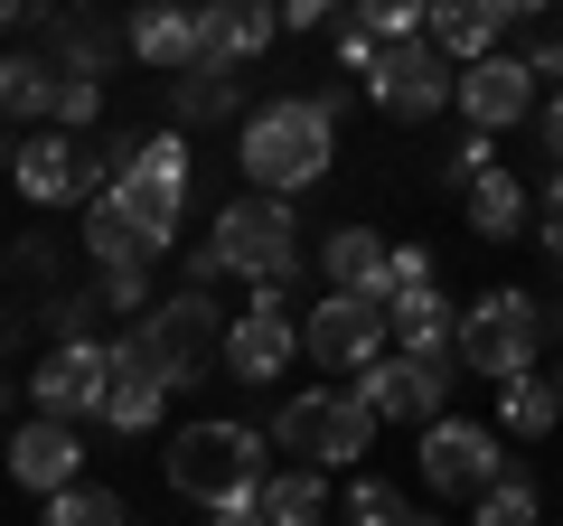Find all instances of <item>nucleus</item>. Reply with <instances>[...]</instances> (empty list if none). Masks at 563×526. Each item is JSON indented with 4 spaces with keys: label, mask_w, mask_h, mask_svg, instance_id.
Returning <instances> with one entry per match:
<instances>
[{
    "label": "nucleus",
    "mask_w": 563,
    "mask_h": 526,
    "mask_svg": "<svg viewBox=\"0 0 563 526\" xmlns=\"http://www.w3.org/2000/svg\"><path fill=\"white\" fill-rule=\"evenodd\" d=\"M244 179H254V198H301V188L329 179V161H339V122L320 113L310 95H273L244 113Z\"/></svg>",
    "instance_id": "1"
},
{
    "label": "nucleus",
    "mask_w": 563,
    "mask_h": 526,
    "mask_svg": "<svg viewBox=\"0 0 563 526\" xmlns=\"http://www.w3.org/2000/svg\"><path fill=\"white\" fill-rule=\"evenodd\" d=\"M217 348H225V310L207 302V292H161V302H151V320H132V329L113 339V358L141 366V376H161L169 395H179V385L207 376V358H217Z\"/></svg>",
    "instance_id": "2"
},
{
    "label": "nucleus",
    "mask_w": 563,
    "mask_h": 526,
    "mask_svg": "<svg viewBox=\"0 0 563 526\" xmlns=\"http://www.w3.org/2000/svg\"><path fill=\"white\" fill-rule=\"evenodd\" d=\"M263 470H273V442L263 424H235V414H207V424L169 432V489L198 507H225V498H254Z\"/></svg>",
    "instance_id": "3"
},
{
    "label": "nucleus",
    "mask_w": 563,
    "mask_h": 526,
    "mask_svg": "<svg viewBox=\"0 0 563 526\" xmlns=\"http://www.w3.org/2000/svg\"><path fill=\"white\" fill-rule=\"evenodd\" d=\"M263 442L329 480V470H357L366 451H376V414H366L347 385H310V395H282V414L263 424Z\"/></svg>",
    "instance_id": "4"
},
{
    "label": "nucleus",
    "mask_w": 563,
    "mask_h": 526,
    "mask_svg": "<svg viewBox=\"0 0 563 526\" xmlns=\"http://www.w3.org/2000/svg\"><path fill=\"white\" fill-rule=\"evenodd\" d=\"M207 254H217V273H244L254 292H291L301 283V217H291V198H254L244 188L217 217Z\"/></svg>",
    "instance_id": "5"
},
{
    "label": "nucleus",
    "mask_w": 563,
    "mask_h": 526,
    "mask_svg": "<svg viewBox=\"0 0 563 526\" xmlns=\"http://www.w3.org/2000/svg\"><path fill=\"white\" fill-rule=\"evenodd\" d=\"M536 348H544V302L517 283L479 292V302H461V348L451 358L470 366V376L507 385V376H536Z\"/></svg>",
    "instance_id": "6"
},
{
    "label": "nucleus",
    "mask_w": 563,
    "mask_h": 526,
    "mask_svg": "<svg viewBox=\"0 0 563 526\" xmlns=\"http://www.w3.org/2000/svg\"><path fill=\"white\" fill-rule=\"evenodd\" d=\"M113 207L132 226H151V235H169L179 244V226H188V132H141V151H132V169L113 179Z\"/></svg>",
    "instance_id": "7"
},
{
    "label": "nucleus",
    "mask_w": 563,
    "mask_h": 526,
    "mask_svg": "<svg viewBox=\"0 0 563 526\" xmlns=\"http://www.w3.org/2000/svg\"><path fill=\"white\" fill-rule=\"evenodd\" d=\"M422 489H432V498H470L479 507L488 489L507 480V451H498V424H461V414H442V424H422Z\"/></svg>",
    "instance_id": "8"
},
{
    "label": "nucleus",
    "mask_w": 563,
    "mask_h": 526,
    "mask_svg": "<svg viewBox=\"0 0 563 526\" xmlns=\"http://www.w3.org/2000/svg\"><path fill=\"white\" fill-rule=\"evenodd\" d=\"M385 348H395L385 302H357V292H329V302H310V320H301V358H320L329 376H366Z\"/></svg>",
    "instance_id": "9"
},
{
    "label": "nucleus",
    "mask_w": 563,
    "mask_h": 526,
    "mask_svg": "<svg viewBox=\"0 0 563 526\" xmlns=\"http://www.w3.org/2000/svg\"><path fill=\"white\" fill-rule=\"evenodd\" d=\"M366 95H376L385 122H432L451 95H461V66L432 57V39H404V47H376V66H366Z\"/></svg>",
    "instance_id": "10"
},
{
    "label": "nucleus",
    "mask_w": 563,
    "mask_h": 526,
    "mask_svg": "<svg viewBox=\"0 0 563 526\" xmlns=\"http://www.w3.org/2000/svg\"><path fill=\"white\" fill-rule=\"evenodd\" d=\"M291 292H254L244 302V320H225V348H217V366L235 385H282V366L301 358V320H291Z\"/></svg>",
    "instance_id": "11"
},
{
    "label": "nucleus",
    "mask_w": 563,
    "mask_h": 526,
    "mask_svg": "<svg viewBox=\"0 0 563 526\" xmlns=\"http://www.w3.org/2000/svg\"><path fill=\"white\" fill-rule=\"evenodd\" d=\"M103 395H113V348L103 339L47 348V358L29 366V405H38L47 424H85V414H103Z\"/></svg>",
    "instance_id": "12"
},
{
    "label": "nucleus",
    "mask_w": 563,
    "mask_h": 526,
    "mask_svg": "<svg viewBox=\"0 0 563 526\" xmlns=\"http://www.w3.org/2000/svg\"><path fill=\"white\" fill-rule=\"evenodd\" d=\"M461 122L470 132H488V142H498V132H517V122H536V103H544V85L526 76V57L517 47H498V57H479V66H461Z\"/></svg>",
    "instance_id": "13"
},
{
    "label": "nucleus",
    "mask_w": 563,
    "mask_h": 526,
    "mask_svg": "<svg viewBox=\"0 0 563 526\" xmlns=\"http://www.w3.org/2000/svg\"><path fill=\"white\" fill-rule=\"evenodd\" d=\"M376 424H442V405H451V376L442 366H422V358H404V348H385L376 366H366L357 385H347Z\"/></svg>",
    "instance_id": "14"
},
{
    "label": "nucleus",
    "mask_w": 563,
    "mask_h": 526,
    "mask_svg": "<svg viewBox=\"0 0 563 526\" xmlns=\"http://www.w3.org/2000/svg\"><path fill=\"white\" fill-rule=\"evenodd\" d=\"M507 29H536V0H442L422 20V39H432L442 66H479V57H498Z\"/></svg>",
    "instance_id": "15"
},
{
    "label": "nucleus",
    "mask_w": 563,
    "mask_h": 526,
    "mask_svg": "<svg viewBox=\"0 0 563 526\" xmlns=\"http://www.w3.org/2000/svg\"><path fill=\"white\" fill-rule=\"evenodd\" d=\"M10 480L38 489V498L76 489V480H85V432H76V424H47V414H29V424L10 432Z\"/></svg>",
    "instance_id": "16"
},
{
    "label": "nucleus",
    "mask_w": 563,
    "mask_h": 526,
    "mask_svg": "<svg viewBox=\"0 0 563 526\" xmlns=\"http://www.w3.org/2000/svg\"><path fill=\"white\" fill-rule=\"evenodd\" d=\"M244 113H254V103H244V76L235 66H179V76H169V132H217V122H235L244 132Z\"/></svg>",
    "instance_id": "17"
},
{
    "label": "nucleus",
    "mask_w": 563,
    "mask_h": 526,
    "mask_svg": "<svg viewBox=\"0 0 563 526\" xmlns=\"http://www.w3.org/2000/svg\"><path fill=\"white\" fill-rule=\"evenodd\" d=\"M29 29H38V57L57 66V76L103 85V76L122 66V29H103V20H57V10H29Z\"/></svg>",
    "instance_id": "18"
},
{
    "label": "nucleus",
    "mask_w": 563,
    "mask_h": 526,
    "mask_svg": "<svg viewBox=\"0 0 563 526\" xmlns=\"http://www.w3.org/2000/svg\"><path fill=\"white\" fill-rule=\"evenodd\" d=\"M282 39V10H254V0H225V10H198V57L207 66H254L263 47Z\"/></svg>",
    "instance_id": "19"
},
{
    "label": "nucleus",
    "mask_w": 563,
    "mask_h": 526,
    "mask_svg": "<svg viewBox=\"0 0 563 526\" xmlns=\"http://www.w3.org/2000/svg\"><path fill=\"white\" fill-rule=\"evenodd\" d=\"M385 329H395V348H404V358H422V366H451V348H461V310L442 302V283L385 302Z\"/></svg>",
    "instance_id": "20"
},
{
    "label": "nucleus",
    "mask_w": 563,
    "mask_h": 526,
    "mask_svg": "<svg viewBox=\"0 0 563 526\" xmlns=\"http://www.w3.org/2000/svg\"><path fill=\"white\" fill-rule=\"evenodd\" d=\"M85 254H95L103 273H151V263L169 254V235H151V226H132L113 198H95L85 207Z\"/></svg>",
    "instance_id": "21"
},
{
    "label": "nucleus",
    "mask_w": 563,
    "mask_h": 526,
    "mask_svg": "<svg viewBox=\"0 0 563 526\" xmlns=\"http://www.w3.org/2000/svg\"><path fill=\"white\" fill-rule=\"evenodd\" d=\"M320 273H329V292H357V302H385V235L376 226H329V244H320Z\"/></svg>",
    "instance_id": "22"
},
{
    "label": "nucleus",
    "mask_w": 563,
    "mask_h": 526,
    "mask_svg": "<svg viewBox=\"0 0 563 526\" xmlns=\"http://www.w3.org/2000/svg\"><path fill=\"white\" fill-rule=\"evenodd\" d=\"M10 179H20L29 207H76V142L66 132H29L10 151Z\"/></svg>",
    "instance_id": "23"
},
{
    "label": "nucleus",
    "mask_w": 563,
    "mask_h": 526,
    "mask_svg": "<svg viewBox=\"0 0 563 526\" xmlns=\"http://www.w3.org/2000/svg\"><path fill=\"white\" fill-rule=\"evenodd\" d=\"M122 57L161 66V76L198 66V10H132V20H122Z\"/></svg>",
    "instance_id": "24"
},
{
    "label": "nucleus",
    "mask_w": 563,
    "mask_h": 526,
    "mask_svg": "<svg viewBox=\"0 0 563 526\" xmlns=\"http://www.w3.org/2000/svg\"><path fill=\"white\" fill-rule=\"evenodd\" d=\"M254 507H263V526H320L329 517V480L301 470V461H282V470H263Z\"/></svg>",
    "instance_id": "25"
},
{
    "label": "nucleus",
    "mask_w": 563,
    "mask_h": 526,
    "mask_svg": "<svg viewBox=\"0 0 563 526\" xmlns=\"http://www.w3.org/2000/svg\"><path fill=\"white\" fill-rule=\"evenodd\" d=\"M47 85L57 66L38 47H0V122H47Z\"/></svg>",
    "instance_id": "26"
},
{
    "label": "nucleus",
    "mask_w": 563,
    "mask_h": 526,
    "mask_svg": "<svg viewBox=\"0 0 563 526\" xmlns=\"http://www.w3.org/2000/svg\"><path fill=\"white\" fill-rule=\"evenodd\" d=\"M554 424H563L554 376H507V385H498V432H517V442H544Z\"/></svg>",
    "instance_id": "27"
},
{
    "label": "nucleus",
    "mask_w": 563,
    "mask_h": 526,
    "mask_svg": "<svg viewBox=\"0 0 563 526\" xmlns=\"http://www.w3.org/2000/svg\"><path fill=\"white\" fill-rule=\"evenodd\" d=\"M161 414H169V385L113 358V395H103V424H113V432H151Z\"/></svg>",
    "instance_id": "28"
},
{
    "label": "nucleus",
    "mask_w": 563,
    "mask_h": 526,
    "mask_svg": "<svg viewBox=\"0 0 563 526\" xmlns=\"http://www.w3.org/2000/svg\"><path fill=\"white\" fill-rule=\"evenodd\" d=\"M470 235H488V244H507V235H526V188L507 179V169H488L479 188H470Z\"/></svg>",
    "instance_id": "29"
},
{
    "label": "nucleus",
    "mask_w": 563,
    "mask_h": 526,
    "mask_svg": "<svg viewBox=\"0 0 563 526\" xmlns=\"http://www.w3.org/2000/svg\"><path fill=\"white\" fill-rule=\"evenodd\" d=\"M488 169H498V142H488V132H451V142L432 151V188H461V198L488 179Z\"/></svg>",
    "instance_id": "30"
},
{
    "label": "nucleus",
    "mask_w": 563,
    "mask_h": 526,
    "mask_svg": "<svg viewBox=\"0 0 563 526\" xmlns=\"http://www.w3.org/2000/svg\"><path fill=\"white\" fill-rule=\"evenodd\" d=\"M38 526H132V507H122L113 489H95V480H76V489H57V498L38 507Z\"/></svg>",
    "instance_id": "31"
},
{
    "label": "nucleus",
    "mask_w": 563,
    "mask_h": 526,
    "mask_svg": "<svg viewBox=\"0 0 563 526\" xmlns=\"http://www.w3.org/2000/svg\"><path fill=\"white\" fill-rule=\"evenodd\" d=\"M404 517H413V498L385 489V480H366V470L339 489V526H404Z\"/></svg>",
    "instance_id": "32"
},
{
    "label": "nucleus",
    "mask_w": 563,
    "mask_h": 526,
    "mask_svg": "<svg viewBox=\"0 0 563 526\" xmlns=\"http://www.w3.org/2000/svg\"><path fill=\"white\" fill-rule=\"evenodd\" d=\"M95 113H103V85H85V76H57V85H47V132L85 142V132H95Z\"/></svg>",
    "instance_id": "33"
},
{
    "label": "nucleus",
    "mask_w": 563,
    "mask_h": 526,
    "mask_svg": "<svg viewBox=\"0 0 563 526\" xmlns=\"http://www.w3.org/2000/svg\"><path fill=\"white\" fill-rule=\"evenodd\" d=\"M38 329H47V348H76L85 329H95V292H76V283L38 292Z\"/></svg>",
    "instance_id": "34"
},
{
    "label": "nucleus",
    "mask_w": 563,
    "mask_h": 526,
    "mask_svg": "<svg viewBox=\"0 0 563 526\" xmlns=\"http://www.w3.org/2000/svg\"><path fill=\"white\" fill-rule=\"evenodd\" d=\"M470 526H544V498H536V480H526V470H507V480L479 498V517H470Z\"/></svg>",
    "instance_id": "35"
},
{
    "label": "nucleus",
    "mask_w": 563,
    "mask_h": 526,
    "mask_svg": "<svg viewBox=\"0 0 563 526\" xmlns=\"http://www.w3.org/2000/svg\"><path fill=\"white\" fill-rule=\"evenodd\" d=\"M432 283H442L432 244H385V302H404V292H432Z\"/></svg>",
    "instance_id": "36"
},
{
    "label": "nucleus",
    "mask_w": 563,
    "mask_h": 526,
    "mask_svg": "<svg viewBox=\"0 0 563 526\" xmlns=\"http://www.w3.org/2000/svg\"><path fill=\"white\" fill-rule=\"evenodd\" d=\"M151 302H161L151 273H103L95 283V310H122V320H151Z\"/></svg>",
    "instance_id": "37"
},
{
    "label": "nucleus",
    "mask_w": 563,
    "mask_h": 526,
    "mask_svg": "<svg viewBox=\"0 0 563 526\" xmlns=\"http://www.w3.org/2000/svg\"><path fill=\"white\" fill-rule=\"evenodd\" d=\"M329 47H339L347 76H366V66H376V29H366V10H339V20H329Z\"/></svg>",
    "instance_id": "38"
},
{
    "label": "nucleus",
    "mask_w": 563,
    "mask_h": 526,
    "mask_svg": "<svg viewBox=\"0 0 563 526\" xmlns=\"http://www.w3.org/2000/svg\"><path fill=\"white\" fill-rule=\"evenodd\" d=\"M526 76L563 95V29H536V39H526Z\"/></svg>",
    "instance_id": "39"
},
{
    "label": "nucleus",
    "mask_w": 563,
    "mask_h": 526,
    "mask_svg": "<svg viewBox=\"0 0 563 526\" xmlns=\"http://www.w3.org/2000/svg\"><path fill=\"white\" fill-rule=\"evenodd\" d=\"M536 244L563 263V169H544V226H536Z\"/></svg>",
    "instance_id": "40"
},
{
    "label": "nucleus",
    "mask_w": 563,
    "mask_h": 526,
    "mask_svg": "<svg viewBox=\"0 0 563 526\" xmlns=\"http://www.w3.org/2000/svg\"><path fill=\"white\" fill-rule=\"evenodd\" d=\"M20 273H29L38 292H57V244H47V235H29V244H20Z\"/></svg>",
    "instance_id": "41"
},
{
    "label": "nucleus",
    "mask_w": 563,
    "mask_h": 526,
    "mask_svg": "<svg viewBox=\"0 0 563 526\" xmlns=\"http://www.w3.org/2000/svg\"><path fill=\"white\" fill-rule=\"evenodd\" d=\"M536 142L554 151V169H563V95H544V103H536Z\"/></svg>",
    "instance_id": "42"
},
{
    "label": "nucleus",
    "mask_w": 563,
    "mask_h": 526,
    "mask_svg": "<svg viewBox=\"0 0 563 526\" xmlns=\"http://www.w3.org/2000/svg\"><path fill=\"white\" fill-rule=\"evenodd\" d=\"M329 20H339L329 0H282V29H329Z\"/></svg>",
    "instance_id": "43"
},
{
    "label": "nucleus",
    "mask_w": 563,
    "mask_h": 526,
    "mask_svg": "<svg viewBox=\"0 0 563 526\" xmlns=\"http://www.w3.org/2000/svg\"><path fill=\"white\" fill-rule=\"evenodd\" d=\"M207 526H263V507L254 498H225V507H207Z\"/></svg>",
    "instance_id": "44"
},
{
    "label": "nucleus",
    "mask_w": 563,
    "mask_h": 526,
    "mask_svg": "<svg viewBox=\"0 0 563 526\" xmlns=\"http://www.w3.org/2000/svg\"><path fill=\"white\" fill-rule=\"evenodd\" d=\"M10 29H29V10H20V0H0V39H10Z\"/></svg>",
    "instance_id": "45"
},
{
    "label": "nucleus",
    "mask_w": 563,
    "mask_h": 526,
    "mask_svg": "<svg viewBox=\"0 0 563 526\" xmlns=\"http://www.w3.org/2000/svg\"><path fill=\"white\" fill-rule=\"evenodd\" d=\"M10 405H20V395H10V376H0V414H10Z\"/></svg>",
    "instance_id": "46"
},
{
    "label": "nucleus",
    "mask_w": 563,
    "mask_h": 526,
    "mask_svg": "<svg viewBox=\"0 0 563 526\" xmlns=\"http://www.w3.org/2000/svg\"><path fill=\"white\" fill-rule=\"evenodd\" d=\"M10 151H20V142H10V122H0V161H10Z\"/></svg>",
    "instance_id": "47"
},
{
    "label": "nucleus",
    "mask_w": 563,
    "mask_h": 526,
    "mask_svg": "<svg viewBox=\"0 0 563 526\" xmlns=\"http://www.w3.org/2000/svg\"><path fill=\"white\" fill-rule=\"evenodd\" d=\"M0 339H10V310H0Z\"/></svg>",
    "instance_id": "48"
},
{
    "label": "nucleus",
    "mask_w": 563,
    "mask_h": 526,
    "mask_svg": "<svg viewBox=\"0 0 563 526\" xmlns=\"http://www.w3.org/2000/svg\"><path fill=\"white\" fill-rule=\"evenodd\" d=\"M554 395H563V366H554Z\"/></svg>",
    "instance_id": "49"
}]
</instances>
